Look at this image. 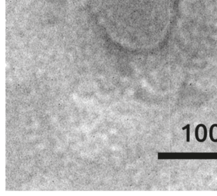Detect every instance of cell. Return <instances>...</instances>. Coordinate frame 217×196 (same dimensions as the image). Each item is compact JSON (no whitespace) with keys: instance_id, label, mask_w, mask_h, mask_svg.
Segmentation results:
<instances>
[{"instance_id":"obj_1","label":"cell","mask_w":217,"mask_h":196,"mask_svg":"<svg viewBox=\"0 0 217 196\" xmlns=\"http://www.w3.org/2000/svg\"><path fill=\"white\" fill-rule=\"evenodd\" d=\"M199 125L200 126V127H203V128L204 129V136H203L204 137H203V139H202V140L199 139L198 137H196V141H199V142H204L205 141H206V139H207V128H206V126H205L204 124H199Z\"/></svg>"},{"instance_id":"obj_2","label":"cell","mask_w":217,"mask_h":196,"mask_svg":"<svg viewBox=\"0 0 217 196\" xmlns=\"http://www.w3.org/2000/svg\"><path fill=\"white\" fill-rule=\"evenodd\" d=\"M185 129H187V139L186 141L187 142H190V124H188L186 126L184 127L183 128H182V130H184Z\"/></svg>"}]
</instances>
